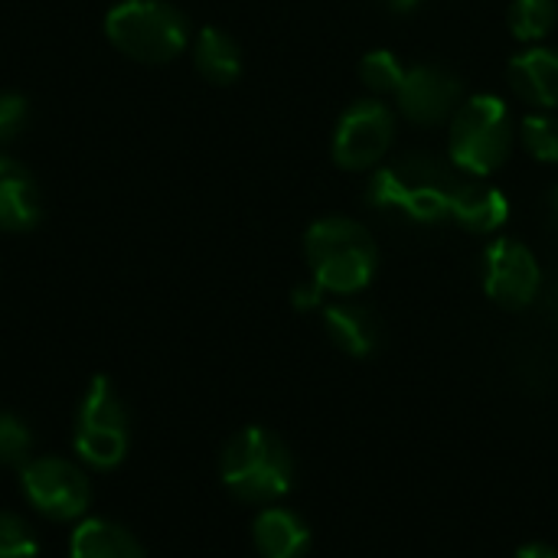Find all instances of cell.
Masks as SVG:
<instances>
[{
    "label": "cell",
    "mask_w": 558,
    "mask_h": 558,
    "mask_svg": "<svg viewBox=\"0 0 558 558\" xmlns=\"http://www.w3.org/2000/svg\"><path fill=\"white\" fill-rule=\"evenodd\" d=\"M0 558H39L36 530L10 510H0Z\"/></svg>",
    "instance_id": "7402d4cb"
},
{
    "label": "cell",
    "mask_w": 558,
    "mask_h": 558,
    "mask_svg": "<svg viewBox=\"0 0 558 558\" xmlns=\"http://www.w3.org/2000/svg\"><path fill=\"white\" fill-rule=\"evenodd\" d=\"M484 291L507 311H523L543 288V271L533 248L520 239L500 235L484 248Z\"/></svg>",
    "instance_id": "30bf717a"
},
{
    "label": "cell",
    "mask_w": 558,
    "mask_h": 558,
    "mask_svg": "<svg viewBox=\"0 0 558 558\" xmlns=\"http://www.w3.org/2000/svg\"><path fill=\"white\" fill-rule=\"evenodd\" d=\"M396 108L405 121L418 128H438L454 118V111L464 105V82L458 72L438 65V62H418L409 65L402 75V85L396 88Z\"/></svg>",
    "instance_id": "9c48e42d"
},
{
    "label": "cell",
    "mask_w": 558,
    "mask_h": 558,
    "mask_svg": "<svg viewBox=\"0 0 558 558\" xmlns=\"http://www.w3.org/2000/svg\"><path fill=\"white\" fill-rule=\"evenodd\" d=\"M219 477L235 500L271 507L294 484V458L278 435L248 425L226 441L219 454Z\"/></svg>",
    "instance_id": "3957f363"
},
{
    "label": "cell",
    "mask_w": 558,
    "mask_h": 558,
    "mask_svg": "<svg viewBox=\"0 0 558 558\" xmlns=\"http://www.w3.org/2000/svg\"><path fill=\"white\" fill-rule=\"evenodd\" d=\"M458 183L461 177L454 163L425 150H412L396 160H383L373 170L366 183V203L392 222L438 226L451 219Z\"/></svg>",
    "instance_id": "6da1fadb"
},
{
    "label": "cell",
    "mask_w": 558,
    "mask_h": 558,
    "mask_svg": "<svg viewBox=\"0 0 558 558\" xmlns=\"http://www.w3.org/2000/svg\"><path fill=\"white\" fill-rule=\"evenodd\" d=\"M43 216V196L26 167L0 157V229L29 232Z\"/></svg>",
    "instance_id": "4fadbf2b"
},
{
    "label": "cell",
    "mask_w": 558,
    "mask_h": 558,
    "mask_svg": "<svg viewBox=\"0 0 558 558\" xmlns=\"http://www.w3.org/2000/svg\"><path fill=\"white\" fill-rule=\"evenodd\" d=\"M517 134H520L523 147H526L536 160H543V163H558V118H553L549 111L526 114Z\"/></svg>",
    "instance_id": "44dd1931"
},
{
    "label": "cell",
    "mask_w": 558,
    "mask_h": 558,
    "mask_svg": "<svg viewBox=\"0 0 558 558\" xmlns=\"http://www.w3.org/2000/svg\"><path fill=\"white\" fill-rule=\"evenodd\" d=\"M546 216H549V226L558 235V183L549 190V199H546Z\"/></svg>",
    "instance_id": "484cf974"
},
{
    "label": "cell",
    "mask_w": 558,
    "mask_h": 558,
    "mask_svg": "<svg viewBox=\"0 0 558 558\" xmlns=\"http://www.w3.org/2000/svg\"><path fill=\"white\" fill-rule=\"evenodd\" d=\"M193 62H196L199 75L213 85H232L242 75V49L219 26L199 29L196 43H193Z\"/></svg>",
    "instance_id": "e0dca14e"
},
{
    "label": "cell",
    "mask_w": 558,
    "mask_h": 558,
    "mask_svg": "<svg viewBox=\"0 0 558 558\" xmlns=\"http://www.w3.org/2000/svg\"><path fill=\"white\" fill-rule=\"evenodd\" d=\"M405 69H409V65H402L399 56H396L392 49H369V52L360 59V82H363V88H366L373 98L396 95V88L402 85Z\"/></svg>",
    "instance_id": "d6986e66"
},
{
    "label": "cell",
    "mask_w": 558,
    "mask_h": 558,
    "mask_svg": "<svg viewBox=\"0 0 558 558\" xmlns=\"http://www.w3.org/2000/svg\"><path fill=\"white\" fill-rule=\"evenodd\" d=\"M517 558H558V553L553 546H543V543H530V546H523Z\"/></svg>",
    "instance_id": "d4e9b609"
},
{
    "label": "cell",
    "mask_w": 558,
    "mask_h": 558,
    "mask_svg": "<svg viewBox=\"0 0 558 558\" xmlns=\"http://www.w3.org/2000/svg\"><path fill=\"white\" fill-rule=\"evenodd\" d=\"M26 124V98L3 92L0 95V144L13 141Z\"/></svg>",
    "instance_id": "603a6c76"
},
{
    "label": "cell",
    "mask_w": 558,
    "mask_h": 558,
    "mask_svg": "<svg viewBox=\"0 0 558 558\" xmlns=\"http://www.w3.org/2000/svg\"><path fill=\"white\" fill-rule=\"evenodd\" d=\"M72 448L78 464L92 471H114L131 448V422L121 392L108 376H95L78 402Z\"/></svg>",
    "instance_id": "8992f818"
},
{
    "label": "cell",
    "mask_w": 558,
    "mask_h": 558,
    "mask_svg": "<svg viewBox=\"0 0 558 558\" xmlns=\"http://www.w3.org/2000/svg\"><path fill=\"white\" fill-rule=\"evenodd\" d=\"M105 36L128 59L163 65L186 49L190 23L167 0H121L105 16Z\"/></svg>",
    "instance_id": "5b68a950"
},
{
    "label": "cell",
    "mask_w": 558,
    "mask_h": 558,
    "mask_svg": "<svg viewBox=\"0 0 558 558\" xmlns=\"http://www.w3.org/2000/svg\"><path fill=\"white\" fill-rule=\"evenodd\" d=\"M451 219L464 229V232H474V235H494L504 229V222L510 219V199L484 183L481 177H471V180H461L458 190H454V199H451Z\"/></svg>",
    "instance_id": "8fae6325"
},
{
    "label": "cell",
    "mask_w": 558,
    "mask_h": 558,
    "mask_svg": "<svg viewBox=\"0 0 558 558\" xmlns=\"http://www.w3.org/2000/svg\"><path fill=\"white\" fill-rule=\"evenodd\" d=\"M510 85L517 98L536 108H558V49L530 46L510 59Z\"/></svg>",
    "instance_id": "7c38bea8"
},
{
    "label": "cell",
    "mask_w": 558,
    "mask_h": 558,
    "mask_svg": "<svg viewBox=\"0 0 558 558\" xmlns=\"http://www.w3.org/2000/svg\"><path fill=\"white\" fill-rule=\"evenodd\" d=\"M304 255L314 284L330 294H360L379 271L373 232L350 216H324L304 235Z\"/></svg>",
    "instance_id": "7a4b0ae2"
},
{
    "label": "cell",
    "mask_w": 558,
    "mask_h": 558,
    "mask_svg": "<svg viewBox=\"0 0 558 558\" xmlns=\"http://www.w3.org/2000/svg\"><path fill=\"white\" fill-rule=\"evenodd\" d=\"M507 20H510L513 39L536 46L539 39H546L556 29L558 0H513Z\"/></svg>",
    "instance_id": "ac0fdd59"
},
{
    "label": "cell",
    "mask_w": 558,
    "mask_h": 558,
    "mask_svg": "<svg viewBox=\"0 0 558 558\" xmlns=\"http://www.w3.org/2000/svg\"><path fill=\"white\" fill-rule=\"evenodd\" d=\"M392 13H412L422 0H383Z\"/></svg>",
    "instance_id": "4316f807"
},
{
    "label": "cell",
    "mask_w": 558,
    "mask_h": 558,
    "mask_svg": "<svg viewBox=\"0 0 558 558\" xmlns=\"http://www.w3.org/2000/svg\"><path fill=\"white\" fill-rule=\"evenodd\" d=\"M69 558H147L137 536L101 517H85L69 536Z\"/></svg>",
    "instance_id": "5bb4252c"
},
{
    "label": "cell",
    "mask_w": 558,
    "mask_h": 558,
    "mask_svg": "<svg viewBox=\"0 0 558 558\" xmlns=\"http://www.w3.org/2000/svg\"><path fill=\"white\" fill-rule=\"evenodd\" d=\"M20 490L26 504L52 523H78L92 507V481L85 464L59 454L29 458L20 468Z\"/></svg>",
    "instance_id": "52a82bcc"
},
{
    "label": "cell",
    "mask_w": 558,
    "mask_h": 558,
    "mask_svg": "<svg viewBox=\"0 0 558 558\" xmlns=\"http://www.w3.org/2000/svg\"><path fill=\"white\" fill-rule=\"evenodd\" d=\"M396 141V111L379 98L353 101L333 128V163L350 173L376 170Z\"/></svg>",
    "instance_id": "ba28073f"
},
{
    "label": "cell",
    "mask_w": 558,
    "mask_h": 558,
    "mask_svg": "<svg viewBox=\"0 0 558 558\" xmlns=\"http://www.w3.org/2000/svg\"><path fill=\"white\" fill-rule=\"evenodd\" d=\"M324 327L330 340L350 356H373L383 343L379 317L363 304H330L324 307Z\"/></svg>",
    "instance_id": "2e32d148"
},
{
    "label": "cell",
    "mask_w": 558,
    "mask_h": 558,
    "mask_svg": "<svg viewBox=\"0 0 558 558\" xmlns=\"http://www.w3.org/2000/svg\"><path fill=\"white\" fill-rule=\"evenodd\" d=\"M33 458V432L29 425L16 415L0 409V468L20 471Z\"/></svg>",
    "instance_id": "ffe728a7"
},
{
    "label": "cell",
    "mask_w": 558,
    "mask_h": 558,
    "mask_svg": "<svg viewBox=\"0 0 558 558\" xmlns=\"http://www.w3.org/2000/svg\"><path fill=\"white\" fill-rule=\"evenodd\" d=\"M448 124V157L461 173L487 180L510 160L517 128L504 98L471 95Z\"/></svg>",
    "instance_id": "277c9868"
},
{
    "label": "cell",
    "mask_w": 558,
    "mask_h": 558,
    "mask_svg": "<svg viewBox=\"0 0 558 558\" xmlns=\"http://www.w3.org/2000/svg\"><path fill=\"white\" fill-rule=\"evenodd\" d=\"M320 301H324V288H317L314 281L294 291V304H298L301 311H311V307H317Z\"/></svg>",
    "instance_id": "cb8c5ba5"
},
{
    "label": "cell",
    "mask_w": 558,
    "mask_h": 558,
    "mask_svg": "<svg viewBox=\"0 0 558 558\" xmlns=\"http://www.w3.org/2000/svg\"><path fill=\"white\" fill-rule=\"evenodd\" d=\"M252 539L262 558H304L311 549L307 523L281 507H268L255 517Z\"/></svg>",
    "instance_id": "9a60e30c"
}]
</instances>
